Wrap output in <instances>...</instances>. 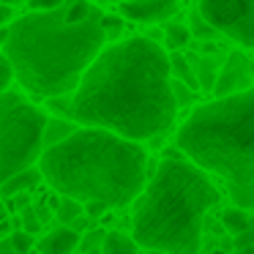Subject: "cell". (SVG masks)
Segmentation results:
<instances>
[{
  "label": "cell",
  "mask_w": 254,
  "mask_h": 254,
  "mask_svg": "<svg viewBox=\"0 0 254 254\" xmlns=\"http://www.w3.org/2000/svg\"><path fill=\"white\" fill-rule=\"evenodd\" d=\"M170 55L153 39L134 36L99 52L71 93V118L128 139H156L175 123Z\"/></svg>",
  "instance_id": "cell-1"
},
{
  "label": "cell",
  "mask_w": 254,
  "mask_h": 254,
  "mask_svg": "<svg viewBox=\"0 0 254 254\" xmlns=\"http://www.w3.org/2000/svg\"><path fill=\"white\" fill-rule=\"evenodd\" d=\"M96 0H66L50 11H30L8 28L3 50L14 61L17 82L36 101L74 93L110 41Z\"/></svg>",
  "instance_id": "cell-2"
},
{
  "label": "cell",
  "mask_w": 254,
  "mask_h": 254,
  "mask_svg": "<svg viewBox=\"0 0 254 254\" xmlns=\"http://www.w3.org/2000/svg\"><path fill=\"white\" fill-rule=\"evenodd\" d=\"M41 175L55 194L126 208L148 183V150L142 142L99 126H77L66 139L44 148Z\"/></svg>",
  "instance_id": "cell-3"
},
{
  "label": "cell",
  "mask_w": 254,
  "mask_h": 254,
  "mask_svg": "<svg viewBox=\"0 0 254 254\" xmlns=\"http://www.w3.org/2000/svg\"><path fill=\"white\" fill-rule=\"evenodd\" d=\"M181 153V148L164 150L153 178L134 202L131 235L142 249L199 254L202 219L219 202V191L202 167Z\"/></svg>",
  "instance_id": "cell-4"
},
{
  "label": "cell",
  "mask_w": 254,
  "mask_h": 254,
  "mask_svg": "<svg viewBox=\"0 0 254 254\" xmlns=\"http://www.w3.org/2000/svg\"><path fill=\"white\" fill-rule=\"evenodd\" d=\"M178 148L224 178L235 205L254 208V85L197 107L178 128Z\"/></svg>",
  "instance_id": "cell-5"
},
{
  "label": "cell",
  "mask_w": 254,
  "mask_h": 254,
  "mask_svg": "<svg viewBox=\"0 0 254 254\" xmlns=\"http://www.w3.org/2000/svg\"><path fill=\"white\" fill-rule=\"evenodd\" d=\"M47 118L33 96L17 90L0 93V186L11 175L39 164Z\"/></svg>",
  "instance_id": "cell-6"
},
{
  "label": "cell",
  "mask_w": 254,
  "mask_h": 254,
  "mask_svg": "<svg viewBox=\"0 0 254 254\" xmlns=\"http://www.w3.org/2000/svg\"><path fill=\"white\" fill-rule=\"evenodd\" d=\"M199 14L227 39L254 50V0H199Z\"/></svg>",
  "instance_id": "cell-7"
},
{
  "label": "cell",
  "mask_w": 254,
  "mask_h": 254,
  "mask_svg": "<svg viewBox=\"0 0 254 254\" xmlns=\"http://www.w3.org/2000/svg\"><path fill=\"white\" fill-rule=\"evenodd\" d=\"M118 11L131 22L159 25L181 11V0H121Z\"/></svg>",
  "instance_id": "cell-8"
},
{
  "label": "cell",
  "mask_w": 254,
  "mask_h": 254,
  "mask_svg": "<svg viewBox=\"0 0 254 254\" xmlns=\"http://www.w3.org/2000/svg\"><path fill=\"white\" fill-rule=\"evenodd\" d=\"M252 88V71H249V61L243 52H230L224 68L219 71L213 85V96H230V93H241V90Z\"/></svg>",
  "instance_id": "cell-9"
},
{
  "label": "cell",
  "mask_w": 254,
  "mask_h": 254,
  "mask_svg": "<svg viewBox=\"0 0 254 254\" xmlns=\"http://www.w3.org/2000/svg\"><path fill=\"white\" fill-rule=\"evenodd\" d=\"M79 241H82V232H77L71 224H63V227H55V230L47 232L39 241L36 252L39 254H77Z\"/></svg>",
  "instance_id": "cell-10"
},
{
  "label": "cell",
  "mask_w": 254,
  "mask_h": 254,
  "mask_svg": "<svg viewBox=\"0 0 254 254\" xmlns=\"http://www.w3.org/2000/svg\"><path fill=\"white\" fill-rule=\"evenodd\" d=\"M41 181H44V175H41V167L33 164V167H28V170H22V172H17V175L8 178V181L0 186V197H14V194L30 191V189H36Z\"/></svg>",
  "instance_id": "cell-11"
},
{
  "label": "cell",
  "mask_w": 254,
  "mask_h": 254,
  "mask_svg": "<svg viewBox=\"0 0 254 254\" xmlns=\"http://www.w3.org/2000/svg\"><path fill=\"white\" fill-rule=\"evenodd\" d=\"M139 241L134 235H126L121 230H110L101 243V254H139Z\"/></svg>",
  "instance_id": "cell-12"
},
{
  "label": "cell",
  "mask_w": 254,
  "mask_h": 254,
  "mask_svg": "<svg viewBox=\"0 0 254 254\" xmlns=\"http://www.w3.org/2000/svg\"><path fill=\"white\" fill-rule=\"evenodd\" d=\"M170 68H172V77L183 79V82H186L189 88H194V90L199 88L197 68L191 66V61H189V58L183 55L181 50H172V52H170Z\"/></svg>",
  "instance_id": "cell-13"
},
{
  "label": "cell",
  "mask_w": 254,
  "mask_h": 254,
  "mask_svg": "<svg viewBox=\"0 0 254 254\" xmlns=\"http://www.w3.org/2000/svg\"><path fill=\"white\" fill-rule=\"evenodd\" d=\"M79 123L71 121V118H47V128H44V148H50V145L61 142V139H66L68 134L77 128Z\"/></svg>",
  "instance_id": "cell-14"
},
{
  "label": "cell",
  "mask_w": 254,
  "mask_h": 254,
  "mask_svg": "<svg viewBox=\"0 0 254 254\" xmlns=\"http://www.w3.org/2000/svg\"><path fill=\"white\" fill-rule=\"evenodd\" d=\"M85 213V202L82 199H74V197H66V194H58V205H55V216L61 224H71L74 219Z\"/></svg>",
  "instance_id": "cell-15"
},
{
  "label": "cell",
  "mask_w": 254,
  "mask_h": 254,
  "mask_svg": "<svg viewBox=\"0 0 254 254\" xmlns=\"http://www.w3.org/2000/svg\"><path fill=\"white\" fill-rule=\"evenodd\" d=\"M249 219H252V216H249L246 208H241V205H232V208L221 210V224H224V230L230 232V235H238V232L246 230Z\"/></svg>",
  "instance_id": "cell-16"
},
{
  "label": "cell",
  "mask_w": 254,
  "mask_h": 254,
  "mask_svg": "<svg viewBox=\"0 0 254 254\" xmlns=\"http://www.w3.org/2000/svg\"><path fill=\"white\" fill-rule=\"evenodd\" d=\"M189 41H191V28H189V25H178V22H167L164 25L167 50H183Z\"/></svg>",
  "instance_id": "cell-17"
},
{
  "label": "cell",
  "mask_w": 254,
  "mask_h": 254,
  "mask_svg": "<svg viewBox=\"0 0 254 254\" xmlns=\"http://www.w3.org/2000/svg\"><path fill=\"white\" fill-rule=\"evenodd\" d=\"M189 28H191V36L199 39V41H213L216 36H219V30H216L199 11H194L191 17H189Z\"/></svg>",
  "instance_id": "cell-18"
},
{
  "label": "cell",
  "mask_w": 254,
  "mask_h": 254,
  "mask_svg": "<svg viewBox=\"0 0 254 254\" xmlns=\"http://www.w3.org/2000/svg\"><path fill=\"white\" fill-rule=\"evenodd\" d=\"M194 68H197V77H199V88H202L205 93H213L216 77H219V71H216L213 61H210V58H199Z\"/></svg>",
  "instance_id": "cell-19"
},
{
  "label": "cell",
  "mask_w": 254,
  "mask_h": 254,
  "mask_svg": "<svg viewBox=\"0 0 254 254\" xmlns=\"http://www.w3.org/2000/svg\"><path fill=\"white\" fill-rule=\"evenodd\" d=\"M8 243L14 246L17 254H33L36 252V238H33V232H28L25 227L14 230L11 235H8Z\"/></svg>",
  "instance_id": "cell-20"
},
{
  "label": "cell",
  "mask_w": 254,
  "mask_h": 254,
  "mask_svg": "<svg viewBox=\"0 0 254 254\" xmlns=\"http://www.w3.org/2000/svg\"><path fill=\"white\" fill-rule=\"evenodd\" d=\"M14 79H17V68H14V61L8 58V52L0 47V93L11 90Z\"/></svg>",
  "instance_id": "cell-21"
},
{
  "label": "cell",
  "mask_w": 254,
  "mask_h": 254,
  "mask_svg": "<svg viewBox=\"0 0 254 254\" xmlns=\"http://www.w3.org/2000/svg\"><path fill=\"white\" fill-rule=\"evenodd\" d=\"M123 19H126L123 14H118V17H115V14H104V19H101V25H104V33H107V41H110V44L121 39L123 28H126V25H123Z\"/></svg>",
  "instance_id": "cell-22"
},
{
  "label": "cell",
  "mask_w": 254,
  "mask_h": 254,
  "mask_svg": "<svg viewBox=\"0 0 254 254\" xmlns=\"http://www.w3.org/2000/svg\"><path fill=\"white\" fill-rule=\"evenodd\" d=\"M172 93H175V99H178L181 107H186V104L194 101V88H189V85L183 82V79H178V77H172Z\"/></svg>",
  "instance_id": "cell-23"
},
{
  "label": "cell",
  "mask_w": 254,
  "mask_h": 254,
  "mask_svg": "<svg viewBox=\"0 0 254 254\" xmlns=\"http://www.w3.org/2000/svg\"><path fill=\"white\" fill-rule=\"evenodd\" d=\"M19 216H22V227L28 232H33V235H36V232L41 230V219H39V210H36V208H30V205H28L25 210H19Z\"/></svg>",
  "instance_id": "cell-24"
},
{
  "label": "cell",
  "mask_w": 254,
  "mask_h": 254,
  "mask_svg": "<svg viewBox=\"0 0 254 254\" xmlns=\"http://www.w3.org/2000/svg\"><path fill=\"white\" fill-rule=\"evenodd\" d=\"M104 235L107 232H101V230H88L82 235V241H79V252H90V249L101 246V243H104Z\"/></svg>",
  "instance_id": "cell-25"
},
{
  "label": "cell",
  "mask_w": 254,
  "mask_h": 254,
  "mask_svg": "<svg viewBox=\"0 0 254 254\" xmlns=\"http://www.w3.org/2000/svg\"><path fill=\"white\" fill-rule=\"evenodd\" d=\"M238 246H254V216L249 219L246 230L235 235V249H238Z\"/></svg>",
  "instance_id": "cell-26"
},
{
  "label": "cell",
  "mask_w": 254,
  "mask_h": 254,
  "mask_svg": "<svg viewBox=\"0 0 254 254\" xmlns=\"http://www.w3.org/2000/svg\"><path fill=\"white\" fill-rule=\"evenodd\" d=\"M107 210H110V205H107V202H99V199H93V202H85V213H88L90 219H96V221H99L101 216L107 213Z\"/></svg>",
  "instance_id": "cell-27"
},
{
  "label": "cell",
  "mask_w": 254,
  "mask_h": 254,
  "mask_svg": "<svg viewBox=\"0 0 254 254\" xmlns=\"http://www.w3.org/2000/svg\"><path fill=\"white\" fill-rule=\"evenodd\" d=\"M61 3H66V0H28L30 11H50V8H58Z\"/></svg>",
  "instance_id": "cell-28"
},
{
  "label": "cell",
  "mask_w": 254,
  "mask_h": 254,
  "mask_svg": "<svg viewBox=\"0 0 254 254\" xmlns=\"http://www.w3.org/2000/svg\"><path fill=\"white\" fill-rule=\"evenodd\" d=\"M11 19H14V6H6V3L0 0V28H6Z\"/></svg>",
  "instance_id": "cell-29"
},
{
  "label": "cell",
  "mask_w": 254,
  "mask_h": 254,
  "mask_svg": "<svg viewBox=\"0 0 254 254\" xmlns=\"http://www.w3.org/2000/svg\"><path fill=\"white\" fill-rule=\"evenodd\" d=\"M0 254H17V252H14V246L8 243V238H6V241H0Z\"/></svg>",
  "instance_id": "cell-30"
},
{
  "label": "cell",
  "mask_w": 254,
  "mask_h": 254,
  "mask_svg": "<svg viewBox=\"0 0 254 254\" xmlns=\"http://www.w3.org/2000/svg\"><path fill=\"white\" fill-rule=\"evenodd\" d=\"M235 254H254V246H238Z\"/></svg>",
  "instance_id": "cell-31"
},
{
  "label": "cell",
  "mask_w": 254,
  "mask_h": 254,
  "mask_svg": "<svg viewBox=\"0 0 254 254\" xmlns=\"http://www.w3.org/2000/svg\"><path fill=\"white\" fill-rule=\"evenodd\" d=\"M8 216V208H6V199L0 197V219H6Z\"/></svg>",
  "instance_id": "cell-32"
},
{
  "label": "cell",
  "mask_w": 254,
  "mask_h": 254,
  "mask_svg": "<svg viewBox=\"0 0 254 254\" xmlns=\"http://www.w3.org/2000/svg\"><path fill=\"white\" fill-rule=\"evenodd\" d=\"M142 254H167V252H161V249H145Z\"/></svg>",
  "instance_id": "cell-33"
},
{
  "label": "cell",
  "mask_w": 254,
  "mask_h": 254,
  "mask_svg": "<svg viewBox=\"0 0 254 254\" xmlns=\"http://www.w3.org/2000/svg\"><path fill=\"white\" fill-rule=\"evenodd\" d=\"M3 3H6V6H17L19 0H3Z\"/></svg>",
  "instance_id": "cell-34"
},
{
  "label": "cell",
  "mask_w": 254,
  "mask_h": 254,
  "mask_svg": "<svg viewBox=\"0 0 254 254\" xmlns=\"http://www.w3.org/2000/svg\"><path fill=\"white\" fill-rule=\"evenodd\" d=\"M96 3H115V0H96Z\"/></svg>",
  "instance_id": "cell-35"
}]
</instances>
